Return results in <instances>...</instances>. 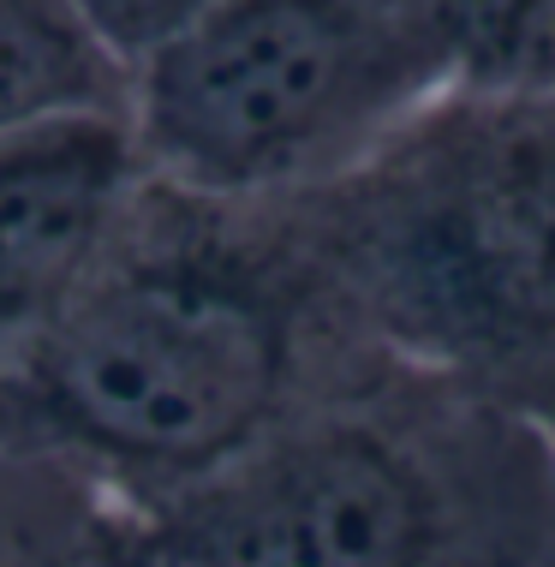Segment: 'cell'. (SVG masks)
Wrapping results in <instances>:
<instances>
[{"label":"cell","instance_id":"obj_7","mask_svg":"<svg viewBox=\"0 0 555 567\" xmlns=\"http://www.w3.org/2000/svg\"><path fill=\"white\" fill-rule=\"evenodd\" d=\"M84 109L132 114V66L66 0H0V137Z\"/></svg>","mask_w":555,"mask_h":567},{"label":"cell","instance_id":"obj_9","mask_svg":"<svg viewBox=\"0 0 555 567\" xmlns=\"http://www.w3.org/2000/svg\"><path fill=\"white\" fill-rule=\"evenodd\" d=\"M79 19L114 49L126 66L150 60L162 42H174L179 30H192L215 0H66Z\"/></svg>","mask_w":555,"mask_h":567},{"label":"cell","instance_id":"obj_6","mask_svg":"<svg viewBox=\"0 0 555 567\" xmlns=\"http://www.w3.org/2000/svg\"><path fill=\"white\" fill-rule=\"evenodd\" d=\"M0 567H150V514L0 412Z\"/></svg>","mask_w":555,"mask_h":567},{"label":"cell","instance_id":"obj_2","mask_svg":"<svg viewBox=\"0 0 555 567\" xmlns=\"http://www.w3.org/2000/svg\"><path fill=\"white\" fill-rule=\"evenodd\" d=\"M144 514L150 567H555V431L377 347Z\"/></svg>","mask_w":555,"mask_h":567},{"label":"cell","instance_id":"obj_5","mask_svg":"<svg viewBox=\"0 0 555 567\" xmlns=\"http://www.w3.org/2000/svg\"><path fill=\"white\" fill-rule=\"evenodd\" d=\"M144 179L126 109L54 114L0 137V371L84 293Z\"/></svg>","mask_w":555,"mask_h":567},{"label":"cell","instance_id":"obj_8","mask_svg":"<svg viewBox=\"0 0 555 567\" xmlns=\"http://www.w3.org/2000/svg\"><path fill=\"white\" fill-rule=\"evenodd\" d=\"M466 79H555V0H436Z\"/></svg>","mask_w":555,"mask_h":567},{"label":"cell","instance_id":"obj_4","mask_svg":"<svg viewBox=\"0 0 555 567\" xmlns=\"http://www.w3.org/2000/svg\"><path fill=\"white\" fill-rule=\"evenodd\" d=\"M460 72L436 0H215L132 66L156 179L292 197L341 179Z\"/></svg>","mask_w":555,"mask_h":567},{"label":"cell","instance_id":"obj_1","mask_svg":"<svg viewBox=\"0 0 555 567\" xmlns=\"http://www.w3.org/2000/svg\"><path fill=\"white\" fill-rule=\"evenodd\" d=\"M359 352L292 197L144 179L84 293L0 371V412L137 508L197 484Z\"/></svg>","mask_w":555,"mask_h":567},{"label":"cell","instance_id":"obj_3","mask_svg":"<svg viewBox=\"0 0 555 567\" xmlns=\"http://www.w3.org/2000/svg\"><path fill=\"white\" fill-rule=\"evenodd\" d=\"M292 216L370 347L555 431V79H454Z\"/></svg>","mask_w":555,"mask_h":567}]
</instances>
